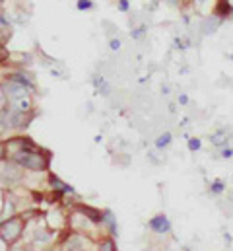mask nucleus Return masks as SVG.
I'll use <instances>...</instances> for the list:
<instances>
[{"label": "nucleus", "instance_id": "nucleus-16", "mask_svg": "<svg viewBox=\"0 0 233 251\" xmlns=\"http://www.w3.org/2000/svg\"><path fill=\"white\" fill-rule=\"evenodd\" d=\"M8 248H10V246H8V244H6V242L0 238V251H8Z\"/></svg>", "mask_w": 233, "mask_h": 251}, {"label": "nucleus", "instance_id": "nucleus-19", "mask_svg": "<svg viewBox=\"0 0 233 251\" xmlns=\"http://www.w3.org/2000/svg\"><path fill=\"white\" fill-rule=\"evenodd\" d=\"M4 98H6V96H4V90H2V86H0V103H2Z\"/></svg>", "mask_w": 233, "mask_h": 251}, {"label": "nucleus", "instance_id": "nucleus-13", "mask_svg": "<svg viewBox=\"0 0 233 251\" xmlns=\"http://www.w3.org/2000/svg\"><path fill=\"white\" fill-rule=\"evenodd\" d=\"M111 49H113V51H118V49H120V41H118V39H113V41H111Z\"/></svg>", "mask_w": 233, "mask_h": 251}, {"label": "nucleus", "instance_id": "nucleus-2", "mask_svg": "<svg viewBox=\"0 0 233 251\" xmlns=\"http://www.w3.org/2000/svg\"><path fill=\"white\" fill-rule=\"evenodd\" d=\"M148 226H150V230H154L156 234H167V232L171 230V222H169V218H167L165 214L154 216V218L148 222Z\"/></svg>", "mask_w": 233, "mask_h": 251}, {"label": "nucleus", "instance_id": "nucleus-10", "mask_svg": "<svg viewBox=\"0 0 233 251\" xmlns=\"http://www.w3.org/2000/svg\"><path fill=\"white\" fill-rule=\"evenodd\" d=\"M92 6V0H78V10H90Z\"/></svg>", "mask_w": 233, "mask_h": 251}, {"label": "nucleus", "instance_id": "nucleus-18", "mask_svg": "<svg viewBox=\"0 0 233 251\" xmlns=\"http://www.w3.org/2000/svg\"><path fill=\"white\" fill-rule=\"evenodd\" d=\"M6 25H8V22H6L4 18H0V29H2V27H6Z\"/></svg>", "mask_w": 233, "mask_h": 251}, {"label": "nucleus", "instance_id": "nucleus-15", "mask_svg": "<svg viewBox=\"0 0 233 251\" xmlns=\"http://www.w3.org/2000/svg\"><path fill=\"white\" fill-rule=\"evenodd\" d=\"M118 8H120V10H128V2H126V0H120V2H118Z\"/></svg>", "mask_w": 233, "mask_h": 251}, {"label": "nucleus", "instance_id": "nucleus-9", "mask_svg": "<svg viewBox=\"0 0 233 251\" xmlns=\"http://www.w3.org/2000/svg\"><path fill=\"white\" fill-rule=\"evenodd\" d=\"M99 251H116L115 250V244H113V240H105V242L101 244Z\"/></svg>", "mask_w": 233, "mask_h": 251}, {"label": "nucleus", "instance_id": "nucleus-11", "mask_svg": "<svg viewBox=\"0 0 233 251\" xmlns=\"http://www.w3.org/2000/svg\"><path fill=\"white\" fill-rule=\"evenodd\" d=\"M220 156H222V158H232V156H233V148H230V146H224Z\"/></svg>", "mask_w": 233, "mask_h": 251}, {"label": "nucleus", "instance_id": "nucleus-12", "mask_svg": "<svg viewBox=\"0 0 233 251\" xmlns=\"http://www.w3.org/2000/svg\"><path fill=\"white\" fill-rule=\"evenodd\" d=\"M2 160H6V144L0 142V162H2Z\"/></svg>", "mask_w": 233, "mask_h": 251}, {"label": "nucleus", "instance_id": "nucleus-8", "mask_svg": "<svg viewBox=\"0 0 233 251\" xmlns=\"http://www.w3.org/2000/svg\"><path fill=\"white\" fill-rule=\"evenodd\" d=\"M200 146H202L200 138H188V150H190V152H196V150H200Z\"/></svg>", "mask_w": 233, "mask_h": 251}, {"label": "nucleus", "instance_id": "nucleus-5", "mask_svg": "<svg viewBox=\"0 0 233 251\" xmlns=\"http://www.w3.org/2000/svg\"><path fill=\"white\" fill-rule=\"evenodd\" d=\"M171 132H163V134H160L158 138H156V148H160V150H163V148H167L169 144H171Z\"/></svg>", "mask_w": 233, "mask_h": 251}, {"label": "nucleus", "instance_id": "nucleus-17", "mask_svg": "<svg viewBox=\"0 0 233 251\" xmlns=\"http://www.w3.org/2000/svg\"><path fill=\"white\" fill-rule=\"evenodd\" d=\"M186 101H188V100H186V96H179V103H183V105H185Z\"/></svg>", "mask_w": 233, "mask_h": 251}, {"label": "nucleus", "instance_id": "nucleus-1", "mask_svg": "<svg viewBox=\"0 0 233 251\" xmlns=\"http://www.w3.org/2000/svg\"><path fill=\"white\" fill-rule=\"evenodd\" d=\"M23 228H25V218H22V216H12V218L0 222V238H2L8 246H14V244L22 238Z\"/></svg>", "mask_w": 233, "mask_h": 251}, {"label": "nucleus", "instance_id": "nucleus-7", "mask_svg": "<svg viewBox=\"0 0 233 251\" xmlns=\"http://www.w3.org/2000/svg\"><path fill=\"white\" fill-rule=\"evenodd\" d=\"M224 191H226V183L220 181V179H216V181L210 185V193H214V195H220V193H224Z\"/></svg>", "mask_w": 233, "mask_h": 251}, {"label": "nucleus", "instance_id": "nucleus-3", "mask_svg": "<svg viewBox=\"0 0 233 251\" xmlns=\"http://www.w3.org/2000/svg\"><path fill=\"white\" fill-rule=\"evenodd\" d=\"M222 25V18L218 16V14H214V16H208V18H204L202 20V25H200V31L204 33V35H212V33H216L218 31V27Z\"/></svg>", "mask_w": 233, "mask_h": 251}, {"label": "nucleus", "instance_id": "nucleus-14", "mask_svg": "<svg viewBox=\"0 0 233 251\" xmlns=\"http://www.w3.org/2000/svg\"><path fill=\"white\" fill-rule=\"evenodd\" d=\"M142 33H144V27H140V29H136V31L132 33V37H136V39H138V37H142Z\"/></svg>", "mask_w": 233, "mask_h": 251}, {"label": "nucleus", "instance_id": "nucleus-6", "mask_svg": "<svg viewBox=\"0 0 233 251\" xmlns=\"http://www.w3.org/2000/svg\"><path fill=\"white\" fill-rule=\"evenodd\" d=\"M51 183H53V189H57V191H62V193H74V189L70 187V185H66V183H62L57 176H51Z\"/></svg>", "mask_w": 233, "mask_h": 251}, {"label": "nucleus", "instance_id": "nucleus-4", "mask_svg": "<svg viewBox=\"0 0 233 251\" xmlns=\"http://www.w3.org/2000/svg\"><path fill=\"white\" fill-rule=\"evenodd\" d=\"M210 142H212L214 146H220V148L228 146V134H226V130H224V128L216 130V132L210 136Z\"/></svg>", "mask_w": 233, "mask_h": 251}]
</instances>
